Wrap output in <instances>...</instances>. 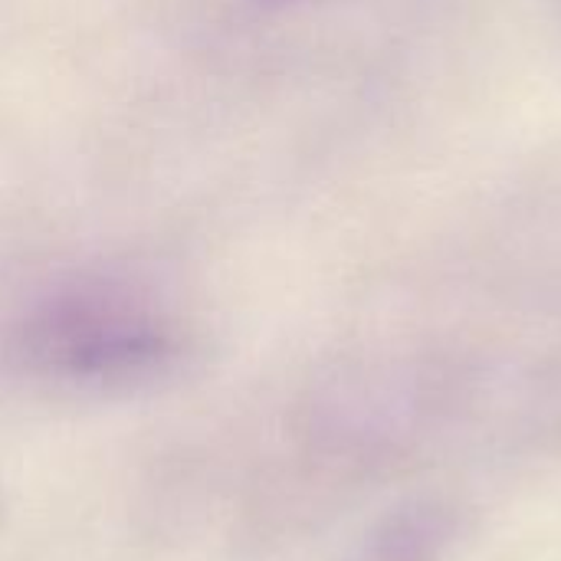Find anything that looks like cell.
Segmentation results:
<instances>
[{
  "instance_id": "6da1fadb",
  "label": "cell",
  "mask_w": 561,
  "mask_h": 561,
  "mask_svg": "<svg viewBox=\"0 0 561 561\" xmlns=\"http://www.w3.org/2000/svg\"><path fill=\"white\" fill-rule=\"evenodd\" d=\"M26 365L66 385H138L158 378L181 352L171 322L122 293L79 289L39 306L23 332Z\"/></svg>"
}]
</instances>
